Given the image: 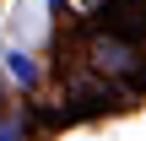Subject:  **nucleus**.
<instances>
[{"instance_id": "f03ea898", "label": "nucleus", "mask_w": 146, "mask_h": 141, "mask_svg": "<svg viewBox=\"0 0 146 141\" xmlns=\"http://www.w3.org/2000/svg\"><path fill=\"white\" fill-rule=\"evenodd\" d=\"M0 141H22V120H11V114H0Z\"/></svg>"}, {"instance_id": "f257e3e1", "label": "nucleus", "mask_w": 146, "mask_h": 141, "mask_svg": "<svg viewBox=\"0 0 146 141\" xmlns=\"http://www.w3.org/2000/svg\"><path fill=\"white\" fill-rule=\"evenodd\" d=\"M5 71H11L22 87H33V82H38V65H33V54H22V49H5Z\"/></svg>"}]
</instances>
